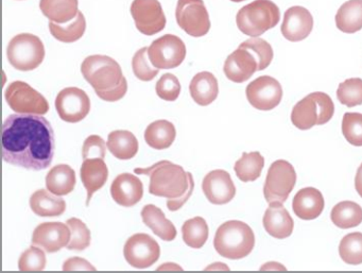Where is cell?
Wrapping results in <instances>:
<instances>
[{"label":"cell","instance_id":"c3c4849f","mask_svg":"<svg viewBox=\"0 0 362 273\" xmlns=\"http://www.w3.org/2000/svg\"><path fill=\"white\" fill-rule=\"evenodd\" d=\"M233 3H241V1H245V0H230Z\"/></svg>","mask_w":362,"mask_h":273},{"label":"cell","instance_id":"9c48e42d","mask_svg":"<svg viewBox=\"0 0 362 273\" xmlns=\"http://www.w3.org/2000/svg\"><path fill=\"white\" fill-rule=\"evenodd\" d=\"M296 183L293 166L285 160L272 163L264 185L266 200L271 202H285Z\"/></svg>","mask_w":362,"mask_h":273},{"label":"cell","instance_id":"83f0119b","mask_svg":"<svg viewBox=\"0 0 362 273\" xmlns=\"http://www.w3.org/2000/svg\"><path fill=\"white\" fill-rule=\"evenodd\" d=\"M76 173L71 166L60 164L54 166L46 175V188L56 196H66L76 187Z\"/></svg>","mask_w":362,"mask_h":273},{"label":"cell","instance_id":"d6a6232c","mask_svg":"<svg viewBox=\"0 0 362 273\" xmlns=\"http://www.w3.org/2000/svg\"><path fill=\"white\" fill-rule=\"evenodd\" d=\"M264 166V156L255 151L243 153V156L235 163L234 170L240 181L253 182L260 177Z\"/></svg>","mask_w":362,"mask_h":273},{"label":"cell","instance_id":"d4e9b609","mask_svg":"<svg viewBox=\"0 0 362 273\" xmlns=\"http://www.w3.org/2000/svg\"><path fill=\"white\" fill-rule=\"evenodd\" d=\"M144 223L151 228L152 232L165 241H173L177 237L175 224L167 219L164 211L154 204H148L141 209Z\"/></svg>","mask_w":362,"mask_h":273},{"label":"cell","instance_id":"44dd1931","mask_svg":"<svg viewBox=\"0 0 362 273\" xmlns=\"http://www.w3.org/2000/svg\"><path fill=\"white\" fill-rule=\"evenodd\" d=\"M264 230L269 235L277 239L291 236L294 222L281 202H271L262 219Z\"/></svg>","mask_w":362,"mask_h":273},{"label":"cell","instance_id":"7402d4cb","mask_svg":"<svg viewBox=\"0 0 362 273\" xmlns=\"http://www.w3.org/2000/svg\"><path fill=\"white\" fill-rule=\"evenodd\" d=\"M80 178L84 187L88 190L86 207H88L93 194L105 185L109 178V169L105 164V158H94L83 160V164L80 169Z\"/></svg>","mask_w":362,"mask_h":273},{"label":"cell","instance_id":"f35d334b","mask_svg":"<svg viewBox=\"0 0 362 273\" xmlns=\"http://www.w3.org/2000/svg\"><path fill=\"white\" fill-rule=\"evenodd\" d=\"M66 223L69 224L71 231V238L67 245L66 249L71 251H83L86 248L90 247V231L82 220L78 218H71L67 220Z\"/></svg>","mask_w":362,"mask_h":273},{"label":"cell","instance_id":"cb8c5ba5","mask_svg":"<svg viewBox=\"0 0 362 273\" xmlns=\"http://www.w3.org/2000/svg\"><path fill=\"white\" fill-rule=\"evenodd\" d=\"M189 92L194 103L206 107L217 99L219 86L215 76L209 71L197 74L190 82Z\"/></svg>","mask_w":362,"mask_h":273},{"label":"cell","instance_id":"1f68e13d","mask_svg":"<svg viewBox=\"0 0 362 273\" xmlns=\"http://www.w3.org/2000/svg\"><path fill=\"white\" fill-rule=\"evenodd\" d=\"M330 218L334 226L340 228H351L362 222V209L353 201H342L334 205L330 213Z\"/></svg>","mask_w":362,"mask_h":273},{"label":"cell","instance_id":"ba28073f","mask_svg":"<svg viewBox=\"0 0 362 273\" xmlns=\"http://www.w3.org/2000/svg\"><path fill=\"white\" fill-rule=\"evenodd\" d=\"M5 98L16 113L45 115L49 111L47 99L24 81L10 83Z\"/></svg>","mask_w":362,"mask_h":273},{"label":"cell","instance_id":"52a82bcc","mask_svg":"<svg viewBox=\"0 0 362 273\" xmlns=\"http://www.w3.org/2000/svg\"><path fill=\"white\" fill-rule=\"evenodd\" d=\"M7 57L10 64L18 71H35L45 59V47L37 35L22 33L10 41Z\"/></svg>","mask_w":362,"mask_h":273},{"label":"cell","instance_id":"8992f818","mask_svg":"<svg viewBox=\"0 0 362 273\" xmlns=\"http://www.w3.org/2000/svg\"><path fill=\"white\" fill-rule=\"evenodd\" d=\"M334 105L325 93L315 92L303 98L294 105L291 122L300 130H309L315 124L321 126L332 120Z\"/></svg>","mask_w":362,"mask_h":273},{"label":"cell","instance_id":"5bb4252c","mask_svg":"<svg viewBox=\"0 0 362 273\" xmlns=\"http://www.w3.org/2000/svg\"><path fill=\"white\" fill-rule=\"evenodd\" d=\"M245 94L252 107L259 111H271L281 103L283 88L274 78L262 76L247 86Z\"/></svg>","mask_w":362,"mask_h":273},{"label":"cell","instance_id":"9a60e30c","mask_svg":"<svg viewBox=\"0 0 362 273\" xmlns=\"http://www.w3.org/2000/svg\"><path fill=\"white\" fill-rule=\"evenodd\" d=\"M56 109L61 120L76 124L90 113V99L81 88H66L57 96Z\"/></svg>","mask_w":362,"mask_h":273},{"label":"cell","instance_id":"f6af8a7d","mask_svg":"<svg viewBox=\"0 0 362 273\" xmlns=\"http://www.w3.org/2000/svg\"><path fill=\"white\" fill-rule=\"evenodd\" d=\"M188 178H189V190H188V192H186L183 197H181V198L168 199V200H167V207H168L169 211H179V209H181L186 202H187L188 199L190 198L192 192H194V183L192 173H188Z\"/></svg>","mask_w":362,"mask_h":273},{"label":"cell","instance_id":"2e32d148","mask_svg":"<svg viewBox=\"0 0 362 273\" xmlns=\"http://www.w3.org/2000/svg\"><path fill=\"white\" fill-rule=\"evenodd\" d=\"M71 238L69 224L63 222H44L33 231V243L47 253H56L66 248Z\"/></svg>","mask_w":362,"mask_h":273},{"label":"cell","instance_id":"f546056e","mask_svg":"<svg viewBox=\"0 0 362 273\" xmlns=\"http://www.w3.org/2000/svg\"><path fill=\"white\" fill-rule=\"evenodd\" d=\"M177 136L175 124L168 120H156L147 127L145 141L148 146L156 150H164L170 147Z\"/></svg>","mask_w":362,"mask_h":273},{"label":"cell","instance_id":"e575fe53","mask_svg":"<svg viewBox=\"0 0 362 273\" xmlns=\"http://www.w3.org/2000/svg\"><path fill=\"white\" fill-rule=\"evenodd\" d=\"M209 226L204 218L194 217L184 222L182 226V236L184 243L194 249L204 247L209 238Z\"/></svg>","mask_w":362,"mask_h":273},{"label":"cell","instance_id":"e0dca14e","mask_svg":"<svg viewBox=\"0 0 362 273\" xmlns=\"http://www.w3.org/2000/svg\"><path fill=\"white\" fill-rule=\"evenodd\" d=\"M202 190L209 202L216 205L226 204L234 199L236 187L228 171L217 169L205 175Z\"/></svg>","mask_w":362,"mask_h":273},{"label":"cell","instance_id":"484cf974","mask_svg":"<svg viewBox=\"0 0 362 273\" xmlns=\"http://www.w3.org/2000/svg\"><path fill=\"white\" fill-rule=\"evenodd\" d=\"M31 209L41 217H59L66 211V202L48 190H39L33 194L29 201Z\"/></svg>","mask_w":362,"mask_h":273},{"label":"cell","instance_id":"7a4b0ae2","mask_svg":"<svg viewBox=\"0 0 362 273\" xmlns=\"http://www.w3.org/2000/svg\"><path fill=\"white\" fill-rule=\"evenodd\" d=\"M81 73L103 100L116 103L126 96L128 82L114 59L100 54L88 57L82 62Z\"/></svg>","mask_w":362,"mask_h":273},{"label":"cell","instance_id":"8fae6325","mask_svg":"<svg viewBox=\"0 0 362 273\" xmlns=\"http://www.w3.org/2000/svg\"><path fill=\"white\" fill-rule=\"evenodd\" d=\"M150 62L158 69L180 66L186 58V46L177 35H165L148 47Z\"/></svg>","mask_w":362,"mask_h":273},{"label":"cell","instance_id":"ee69618b","mask_svg":"<svg viewBox=\"0 0 362 273\" xmlns=\"http://www.w3.org/2000/svg\"><path fill=\"white\" fill-rule=\"evenodd\" d=\"M107 145L99 135H90L84 141L82 147V158H105L107 154Z\"/></svg>","mask_w":362,"mask_h":273},{"label":"cell","instance_id":"d590c367","mask_svg":"<svg viewBox=\"0 0 362 273\" xmlns=\"http://www.w3.org/2000/svg\"><path fill=\"white\" fill-rule=\"evenodd\" d=\"M339 254L345 264H362V233H351L343 237L339 245Z\"/></svg>","mask_w":362,"mask_h":273},{"label":"cell","instance_id":"4fadbf2b","mask_svg":"<svg viewBox=\"0 0 362 273\" xmlns=\"http://www.w3.org/2000/svg\"><path fill=\"white\" fill-rule=\"evenodd\" d=\"M131 16L137 30L145 35H156L166 26V16L158 0H134Z\"/></svg>","mask_w":362,"mask_h":273},{"label":"cell","instance_id":"74e56055","mask_svg":"<svg viewBox=\"0 0 362 273\" xmlns=\"http://www.w3.org/2000/svg\"><path fill=\"white\" fill-rule=\"evenodd\" d=\"M239 47L250 50L258 62V71H264L273 60V50L270 44L260 37H252L240 44Z\"/></svg>","mask_w":362,"mask_h":273},{"label":"cell","instance_id":"4dcf8cb0","mask_svg":"<svg viewBox=\"0 0 362 273\" xmlns=\"http://www.w3.org/2000/svg\"><path fill=\"white\" fill-rule=\"evenodd\" d=\"M336 26L344 33H358L362 29V0H349L336 14Z\"/></svg>","mask_w":362,"mask_h":273},{"label":"cell","instance_id":"277c9868","mask_svg":"<svg viewBox=\"0 0 362 273\" xmlns=\"http://www.w3.org/2000/svg\"><path fill=\"white\" fill-rule=\"evenodd\" d=\"M255 235L247 223L238 220L224 222L218 228L214 239L216 251L228 260H241L251 253Z\"/></svg>","mask_w":362,"mask_h":273},{"label":"cell","instance_id":"6da1fadb","mask_svg":"<svg viewBox=\"0 0 362 273\" xmlns=\"http://www.w3.org/2000/svg\"><path fill=\"white\" fill-rule=\"evenodd\" d=\"M3 158L8 164L28 170H44L56 152V134L43 115L12 114L1 131Z\"/></svg>","mask_w":362,"mask_h":273},{"label":"cell","instance_id":"30bf717a","mask_svg":"<svg viewBox=\"0 0 362 273\" xmlns=\"http://www.w3.org/2000/svg\"><path fill=\"white\" fill-rule=\"evenodd\" d=\"M175 18L180 28L190 37H204L211 29L209 12L203 0H179Z\"/></svg>","mask_w":362,"mask_h":273},{"label":"cell","instance_id":"ffe728a7","mask_svg":"<svg viewBox=\"0 0 362 273\" xmlns=\"http://www.w3.org/2000/svg\"><path fill=\"white\" fill-rule=\"evenodd\" d=\"M111 196L113 200L122 207H134L143 199V182L136 175L122 173L117 175L112 183Z\"/></svg>","mask_w":362,"mask_h":273},{"label":"cell","instance_id":"836d02e7","mask_svg":"<svg viewBox=\"0 0 362 273\" xmlns=\"http://www.w3.org/2000/svg\"><path fill=\"white\" fill-rule=\"evenodd\" d=\"M86 21L83 13L79 11L77 18L71 21V24L63 26L62 24H56L49 22V31L52 37L62 43H74L81 39L86 33Z\"/></svg>","mask_w":362,"mask_h":273},{"label":"cell","instance_id":"7bdbcfd3","mask_svg":"<svg viewBox=\"0 0 362 273\" xmlns=\"http://www.w3.org/2000/svg\"><path fill=\"white\" fill-rule=\"evenodd\" d=\"M156 92L165 101H175L181 93V83L173 74H165L156 82Z\"/></svg>","mask_w":362,"mask_h":273},{"label":"cell","instance_id":"f1b7e54d","mask_svg":"<svg viewBox=\"0 0 362 273\" xmlns=\"http://www.w3.org/2000/svg\"><path fill=\"white\" fill-rule=\"evenodd\" d=\"M107 145L110 152L122 161L134 158L139 149L136 136L127 130H116L110 133Z\"/></svg>","mask_w":362,"mask_h":273},{"label":"cell","instance_id":"d6986e66","mask_svg":"<svg viewBox=\"0 0 362 273\" xmlns=\"http://www.w3.org/2000/svg\"><path fill=\"white\" fill-rule=\"evenodd\" d=\"M223 71L230 81L243 83L258 71V62L250 50L238 47L226 59Z\"/></svg>","mask_w":362,"mask_h":273},{"label":"cell","instance_id":"bcb514c9","mask_svg":"<svg viewBox=\"0 0 362 273\" xmlns=\"http://www.w3.org/2000/svg\"><path fill=\"white\" fill-rule=\"evenodd\" d=\"M64 271L90 270L95 271L96 268L90 264V262L81 257H71L63 265Z\"/></svg>","mask_w":362,"mask_h":273},{"label":"cell","instance_id":"b9f144b4","mask_svg":"<svg viewBox=\"0 0 362 273\" xmlns=\"http://www.w3.org/2000/svg\"><path fill=\"white\" fill-rule=\"evenodd\" d=\"M47 264L45 252L42 248L33 247L24 252L18 260V269L21 271H42Z\"/></svg>","mask_w":362,"mask_h":273},{"label":"cell","instance_id":"ab89813d","mask_svg":"<svg viewBox=\"0 0 362 273\" xmlns=\"http://www.w3.org/2000/svg\"><path fill=\"white\" fill-rule=\"evenodd\" d=\"M132 69L135 77L145 82L153 80L158 75V71H160L150 62L148 47L141 48L134 54L132 59Z\"/></svg>","mask_w":362,"mask_h":273},{"label":"cell","instance_id":"3957f363","mask_svg":"<svg viewBox=\"0 0 362 273\" xmlns=\"http://www.w3.org/2000/svg\"><path fill=\"white\" fill-rule=\"evenodd\" d=\"M134 173L149 177V192L153 196L177 199L189 190L188 173L170 161H160L147 168H135Z\"/></svg>","mask_w":362,"mask_h":273},{"label":"cell","instance_id":"7dc6e473","mask_svg":"<svg viewBox=\"0 0 362 273\" xmlns=\"http://www.w3.org/2000/svg\"><path fill=\"white\" fill-rule=\"evenodd\" d=\"M355 187L358 194H359L360 197L362 198V164L360 165L359 168H358L357 173H356Z\"/></svg>","mask_w":362,"mask_h":273},{"label":"cell","instance_id":"5b68a950","mask_svg":"<svg viewBox=\"0 0 362 273\" xmlns=\"http://www.w3.org/2000/svg\"><path fill=\"white\" fill-rule=\"evenodd\" d=\"M281 20L279 8L271 0H255L239 10L236 24L243 35L258 37L274 28Z\"/></svg>","mask_w":362,"mask_h":273},{"label":"cell","instance_id":"60d3db41","mask_svg":"<svg viewBox=\"0 0 362 273\" xmlns=\"http://www.w3.org/2000/svg\"><path fill=\"white\" fill-rule=\"evenodd\" d=\"M342 133L351 145L361 147L362 114L345 113L342 120Z\"/></svg>","mask_w":362,"mask_h":273},{"label":"cell","instance_id":"8d00e7d4","mask_svg":"<svg viewBox=\"0 0 362 273\" xmlns=\"http://www.w3.org/2000/svg\"><path fill=\"white\" fill-rule=\"evenodd\" d=\"M338 100L349 108L362 105V80L359 78H351L339 84L337 91Z\"/></svg>","mask_w":362,"mask_h":273},{"label":"cell","instance_id":"603a6c76","mask_svg":"<svg viewBox=\"0 0 362 273\" xmlns=\"http://www.w3.org/2000/svg\"><path fill=\"white\" fill-rule=\"evenodd\" d=\"M325 201L323 194L317 188L305 187L298 190L293 198L292 209L302 220H313L321 215Z\"/></svg>","mask_w":362,"mask_h":273},{"label":"cell","instance_id":"7c38bea8","mask_svg":"<svg viewBox=\"0 0 362 273\" xmlns=\"http://www.w3.org/2000/svg\"><path fill=\"white\" fill-rule=\"evenodd\" d=\"M124 255L128 264L134 268H149L160 258V245L150 235L137 233L127 240Z\"/></svg>","mask_w":362,"mask_h":273},{"label":"cell","instance_id":"4316f807","mask_svg":"<svg viewBox=\"0 0 362 273\" xmlns=\"http://www.w3.org/2000/svg\"><path fill=\"white\" fill-rule=\"evenodd\" d=\"M78 0H41L42 13L56 24H66L77 18Z\"/></svg>","mask_w":362,"mask_h":273},{"label":"cell","instance_id":"ac0fdd59","mask_svg":"<svg viewBox=\"0 0 362 273\" xmlns=\"http://www.w3.org/2000/svg\"><path fill=\"white\" fill-rule=\"evenodd\" d=\"M313 28V18L306 8H289L284 16L281 35L290 42H300L309 37Z\"/></svg>","mask_w":362,"mask_h":273}]
</instances>
